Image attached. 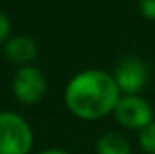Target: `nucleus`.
Here are the masks:
<instances>
[{"label": "nucleus", "mask_w": 155, "mask_h": 154, "mask_svg": "<svg viewBox=\"0 0 155 154\" xmlns=\"http://www.w3.org/2000/svg\"><path fill=\"white\" fill-rule=\"evenodd\" d=\"M112 115L122 128L139 133L153 121V108L139 94H122Z\"/></svg>", "instance_id": "3"}, {"label": "nucleus", "mask_w": 155, "mask_h": 154, "mask_svg": "<svg viewBox=\"0 0 155 154\" xmlns=\"http://www.w3.org/2000/svg\"><path fill=\"white\" fill-rule=\"evenodd\" d=\"M8 33H10V22H8V18L0 12V43L5 42Z\"/></svg>", "instance_id": "10"}, {"label": "nucleus", "mask_w": 155, "mask_h": 154, "mask_svg": "<svg viewBox=\"0 0 155 154\" xmlns=\"http://www.w3.org/2000/svg\"><path fill=\"white\" fill-rule=\"evenodd\" d=\"M139 10L145 18L155 20V0H139Z\"/></svg>", "instance_id": "9"}, {"label": "nucleus", "mask_w": 155, "mask_h": 154, "mask_svg": "<svg viewBox=\"0 0 155 154\" xmlns=\"http://www.w3.org/2000/svg\"><path fill=\"white\" fill-rule=\"evenodd\" d=\"M38 154H69V152L66 149H61V148H48V149L40 151Z\"/></svg>", "instance_id": "11"}, {"label": "nucleus", "mask_w": 155, "mask_h": 154, "mask_svg": "<svg viewBox=\"0 0 155 154\" xmlns=\"http://www.w3.org/2000/svg\"><path fill=\"white\" fill-rule=\"evenodd\" d=\"M33 148V131L23 116L0 111V154H28Z\"/></svg>", "instance_id": "2"}, {"label": "nucleus", "mask_w": 155, "mask_h": 154, "mask_svg": "<svg viewBox=\"0 0 155 154\" xmlns=\"http://www.w3.org/2000/svg\"><path fill=\"white\" fill-rule=\"evenodd\" d=\"M3 53H5V56L10 61L25 67L31 60H35L36 53H38V46H36L35 40H31L30 36L17 35V36H12V38H8L5 42Z\"/></svg>", "instance_id": "6"}, {"label": "nucleus", "mask_w": 155, "mask_h": 154, "mask_svg": "<svg viewBox=\"0 0 155 154\" xmlns=\"http://www.w3.org/2000/svg\"><path fill=\"white\" fill-rule=\"evenodd\" d=\"M122 96L112 75L102 70H84L74 75L64 90V104L73 116L96 121L112 115Z\"/></svg>", "instance_id": "1"}, {"label": "nucleus", "mask_w": 155, "mask_h": 154, "mask_svg": "<svg viewBox=\"0 0 155 154\" xmlns=\"http://www.w3.org/2000/svg\"><path fill=\"white\" fill-rule=\"evenodd\" d=\"M96 154H132L130 142L117 131H107L97 139Z\"/></svg>", "instance_id": "7"}, {"label": "nucleus", "mask_w": 155, "mask_h": 154, "mask_svg": "<svg viewBox=\"0 0 155 154\" xmlns=\"http://www.w3.org/2000/svg\"><path fill=\"white\" fill-rule=\"evenodd\" d=\"M137 141L145 154H155V119L139 131Z\"/></svg>", "instance_id": "8"}, {"label": "nucleus", "mask_w": 155, "mask_h": 154, "mask_svg": "<svg viewBox=\"0 0 155 154\" xmlns=\"http://www.w3.org/2000/svg\"><path fill=\"white\" fill-rule=\"evenodd\" d=\"M46 78L36 67L25 65L12 78V91L21 104H38L46 94Z\"/></svg>", "instance_id": "4"}, {"label": "nucleus", "mask_w": 155, "mask_h": 154, "mask_svg": "<svg viewBox=\"0 0 155 154\" xmlns=\"http://www.w3.org/2000/svg\"><path fill=\"white\" fill-rule=\"evenodd\" d=\"M120 94H139L149 80L147 65L137 56H127L116 65L110 73Z\"/></svg>", "instance_id": "5"}]
</instances>
